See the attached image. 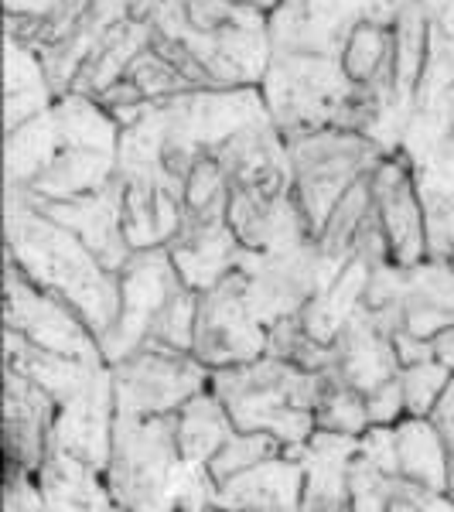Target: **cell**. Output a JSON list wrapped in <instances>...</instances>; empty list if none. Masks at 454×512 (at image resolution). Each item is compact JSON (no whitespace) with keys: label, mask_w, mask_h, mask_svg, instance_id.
Segmentation results:
<instances>
[{"label":"cell","mask_w":454,"mask_h":512,"mask_svg":"<svg viewBox=\"0 0 454 512\" xmlns=\"http://www.w3.org/2000/svg\"><path fill=\"white\" fill-rule=\"evenodd\" d=\"M229 195H233V181H229L226 168L205 154L198 158L185 175V222H216L229 216Z\"/></svg>","instance_id":"33"},{"label":"cell","mask_w":454,"mask_h":512,"mask_svg":"<svg viewBox=\"0 0 454 512\" xmlns=\"http://www.w3.org/2000/svg\"><path fill=\"white\" fill-rule=\"evenodd\" d=\"M103 475L120 509H219L209 468L178 448L175 414H117Z\"/></svg>","instance_id":"2"},{"label":"cell","mask_w":454,"mask_h":512,"mask_svg":"<svg viewBox=\"0 0 454 512\" xmlns=\"http://www.w3.org/2000/svg\"><path fill=\"white\" fill-rule=\"evenodd\" d=\"M431 420H434L437 431H441L444 444H448V451L454 454V376H451V383H448V390H444V396L437 400V407L431 410Z\"/></svg>","instance_id":"45"},{"label":"cell","mask_w":454,"mask_h":512,"mask_svg":"<svg viewBox=\"0 0 454 512\" xmlns=\"http://www.w3.org/2000/svg\"><path fill=\"white\" fill-rule=\"evenodd\" d=\"M7 260L35 280L38 287L69 301L89 328L103 338L120 315V274L82 239L38 209L21 185H7Z\"/></svg>","instance_id":"1"},{"label":"cell","mask_w":454,"mask_h":512,"mask_svg":"<svg viewBox=\"0 0 454 512\" xmlns=\"http://www.w3.org/2000/svg\"><path fill=\"white\" fill-rule=\"evenodd\" d=\"M59 403L48 390L4 362V465L38 472L52 444V427Z\"/></svg>","instance_id":"16"},{"label":"cell","mask_w":454,"mask_h":512,"mask_svg":"<svg viewBox=\"0 0 454 512\" xmlns=\"http://www.w3.org/2000/svg\"><path fill=\"white\" fill-rule=\"evenodd\" d=\"M168 253L188 287L209 291L222 277L239 270L246 246L236 236V229L229 226V219H216V222H185V229L168 243Z\"/></svg>","instance_id":"21"},{"label":"cell","mask_w":454,"mask_h":512,"mask_svg":"<svg viewBox=\"0 0 454 512\" xmlns=\"http://www.w3.org/2000/svg\"><path fill=\"white\" fill-rule=\"evenodd\" d=\"M359 454L366 461H373L376 468H383L386 475H403L400 472V451H396V424H373L366 434L359 437Z\"/></svg>","instance_id":"42"},{"label":"cell","mask_w":454,"mask_h":512,"mask_svg":"<svg viewBox=\"0 0 454 512\" xmlns=\"http://www.w3.org/2000/svg\"><path fill=\"white\" fill-rule=\"evenodd\" d=\"M175 431H178V448L185 454V461L205 468L212 461V454L229 441V434L236 431V424L209 386V390L195 393L192 400L178 410Z\"/></svg>","instance_id":"28"},{"label":"cell","mask_w":454,"mask_h":512,"mask_svg":"<svg viewBox=\"0 0 454 512\" xmlns=\"http://www.w3.org/2000/svg\"><path fill=\"white\" fill-rule=\"evenodd\" d=\"M236 4H246V7H257V11H274V7L280 4V0H236Z\"/></svg>","instance_id":"48"},{"label":"cell","mask_w":454,"mask_h":512,"mask_svg":"<svg viewBox=\"0 0 454 512\" xmlns=\"http://www.w3.org/2000/svg\"><path fill=\"white\" fill-rule=\"evenodd\" d=\"M366 308L390 332L407 328L414 335L434 338L454 325V260H427L414 267L379 263L366 287Z\"/></svg>","instance_id":"7"},{"label":"cell","mask_w":454,"mask_h":512,"mask_svg":"<svg viewBox=\"0 0 454 512\" xmlns=\"http://www.w3.org/2000/svg\"><path fill=\"white\" fill-rule=\"evenodd\" d=\"M82 0H4V21L7 38L31 41L38 35L41 24L55 21L59 14L72 11Z\"/></svg>","instance_id":"40"},{"label":"cell","mask_w":454,"mask_h":512,"mask_svg":"<svg viewBox=\"0 0 454 512\" xmlns=\"http://www.w3.org/2000/svg\"><path fill=\"white\" fill-rule=\"evenodd\" d=\"M345 260L321 250L315 236L277 250H246L239 260L243 287L257 315L274 325L280 318L301 315L304 304L342 270Z\"/></svg>","instance_id":"8"},{"label":"cell","mask_w":454,"mask_h":512,"mask_svg":"<svg viewBox=\"0 0 454 512\" xmlns=\"http://www.w3.org/2000/svg\"><path fill=\"white\" fill-rule=\"evenodd\" d=\"M431 345H434V359L444 362V366H448L451 373H454V325L444 328V332H437L431 338Z\"/></svg>","instance_id":"47"},{"label":"cell","mask_w":454,"mask_h":512,"mask_svg":"<svg viewBox=\"0 0 454 512\" xmlns=\"http://www.w3.org/2000/svg\"><path fill=\"white\" fill-rule=\"evenodd\" d=\"M117 414L158 417L178 414L195 393L212 386V369L195 352L161 342H144L123 359L110 362Z\"/></svg>","instance_id":"9"},{"label":"cell","mask_w":454,"mask_h":512,"mask_svg":"<svg viewBox=\"0 0 454 512\" xmlns=\"http://www.w3.org/2000/svg\"><path fill=\"white\" fill-rule=\"evenodd\" d=\"M4 328L28 338L38 349H52L79 359H106L99 335L69 301L38 287L18 263L4 270Z\"/></svg>","instance_id":"10"},{"label":"cell","mask_w":454,"mask_h":512,"mask_svg":"<svg viewBox=\"0 0 454 512\" xmlns=\"http://www.w3.org/2000/svg\"><path fill=\"white\" fill-rule=\"evenodd\" d=\"M332 349H335L332 366H328L325 373L356 386L359 393L376 390L379 383L400 376V369H403L400 355H396V345H393V332L366 308V304H362L349 325L338 332Z\"/></svg>","instance_id":"18"},{"label":"cell","mask_w":454,"mask_h":512,"mask_svg":"<svg viewBox=\"0 0 454 512\" xmlns=\"http://www.w3.org/2000/svg\"><path fill=\"white\" fill-rule=\"evenodd\" d=\"M195 321H198V291L188 284H181L158 311L147 342H161V345H171V349L192 352L195 349Z\"/></svg>","instance_id":"38"},{"label":"cell","mask_w":454,"mask_h":512,"mask_svg":"<svg viewBox=\"0 0 454 512\" xmlns=\"http://www.w3.org/2000/svg\"><path fill=\"white\" fill-rule=\"evenodd\" d=\"M284 451V441H277L274 434H263V431H236L229 434V441L222 444V448L212 454V461L205 468H209L212 482H216V489L226 478H233L239 472H246V468L260 465L263 458H274V454Z\"/></svg>","instance_id":"37"},{"label":"cell","mask_w":454,"mask_h":512,"mask_svg":"<svg viewBox=\"0 0 454 512\" xmlns=\"http://www.w3.org/2000/svg\"><path fill=\"white\" fill-rule=\"evenodd\" d=\"M393 345H396V355H400V366H414V362L434 359L431 338L414 335V332H407V328H396V332H393Z\"/></svg>","instance_id":"44"},{"label":"cell","mask_w":454,"mask_h":512,"mask_svg":"<svg viewBox=\"0 0 454 512\" xmlns=\"http://www.w3.org/2000/svg\"><path fill=\"white\" fill-rule=\"evenodd\" d=\"M270 325L257 315L243 287V274L233 270L216 287L198 291L195 355L209 369L236 366L267 355Z\"/></svg>","instance_id":"11"},{"label":"cell","mask_w":454,"mask_h":512,"mask_svg":"<svg viewBox=\"0 0 454 512\" xmlns=\"http://www.w3.org/2000/svg\"><path fill=\"white\" fill-rule=\"evenodd\" d=\"M154 38V21H144V18H123L120 24H113L106 31V38L99 41V48L89 55V62L82 65L79 79H76V93H103L110 89L113 82L123 79V72L130 69V62L137 59V52Z\"/></svg>","instance_id":"27"},{"label":"cell","mask_w":454,"mask_h":512,"mask_svg":"<svg viewBox=\"0 0 454 512\" xmlns=\"http://www.w3.org/2000/svg\"><path fill=\"white\" fill-rule=\"evenodd\" d=\"M315 420L325 431H338V434H352L362 437L373 427L366 410V393H359L356 386L342 383L332 373H325V386H321L318 407H315Z\"/></svg>","instance_id":"35"},{"label":"cell","mask_w":454,"mask_h":512,"mask_svg":"<svg viewBox=\"0 0 454 512\" xmlns=\"http://www.w3.org/2000/svg\"><path fill=\"white\" fill-rule=\"evenodd\" d=\"M38 482L41 495H45V509H120L106 485L103 468L55 448V444H48L45 461L38 465Z\"/></svg>","instance_id":"23"},{"label":"cell","mask_w":454,"mask_h":512,"mask_svg":"<svg viewBox=\"0 0 454 512\" xmlns=\"http://www.w3.org/2000/svg\"><path fill=\"white\" fill-rule=\"evenodd\" d=\"M123 82H130V86H134L147 103H161V99L195 93L198 89L195 82L188 79L158 45H154V38L137 52V59L130 62V69L123 72Z\"/></svg>","instance_id":"34"},{"label":"cell","mask_w":454,"mask_h":512,"mask_svg":"<svg viewBox=\"0 0 454 512\" xmlns=\"http://www.w3.org/2000/svg\"><path fill=\"white\" fill-rule=\"evenodd\" d=\"M287 158H291V192L308 219L311 236L332 216L338 198L349 192L359 178L373 175L383 164L386 151L376 137L352 127H315L284 134Z\"/></svg>","instance_id":"6"},{"label":"cell","mask_w":454,"mask_h":512,"mask_svg":"<svg viewBox=\"0 0 454 512\" xmlns=\"http://www.w3.org/2000/svg\"><path fill=\"white\" fill-rule=\"evenodd\" d=\"M181 284L185 280H181L168 246L134 250L127 267L120 270V315L110 332L99 338L106 362H117L147 342L158 311Z\"/></svg>","instance_id":"13"},{"label":"cell","mask_w":454,"mask_h":512,"mask_svg":"<svg viewBox=\"0 0 454 512\" xmlns=\"http://www.w3.org/2000/svg\"><path fill=\"white\" fill-rule=\"evenodd\" d=\"M59 99L41 55L18 38H7L4 59V127L14 130L24 120L45 113Z\"/></svg>","instance_id":"26"},{"label":"cell","mask_w":454,"mask_h":512,"mask_svg":"<svg viewBox=\"0 0 454 512\" xmlns=\"http://www.w3.org/2000/svg\"><path fill=\"white\" fill-rule=\"evenodd\" d=\"M120 171L117 151H99V147H62L41 175L28 188L35 198L45 202H65V198L93 195L106 188Z\"/></svg>","instance_id":"24"},{"label":"cell","mask_w":454,"mask_h":512,"mask_svg":"<svg viewBox=\"0 0 454 512\" xmlns=\"http://www.w3.org/2000/svg\"><path fill=\"white\" fill-rule=\"evenodd\" d=\"M396 451H400V472L448 492L451 451L431 417H403L396 424Z\"/></svg>","instance_id":"29"},{"label":"cell","mask_w":454,"mask_h":512,"mask_svg":"<svg viewBox=\"0 0 454 512\" xmlns=\"http://www.w3.org/2000/svg\"><path fill=\"white\" fill-rule=\"evenodd\" d=\"M427 62L417 86V110H427L454 86V0H424Z\"/></svg>","instance_id":"30"},{"label":"cell","mask_w":454,"mask_h":512,"mask_svg":"<svg viewBox=\"0 0 454 512\" xmlns=\"http://www.w3.org/2000/svg\"><path fill=\"white\" fill-rule=\"evenodd\" d=\"M267 355H277V359H287L294 366H304V369H318L325 373L332 366V355L335 349L328 342H321L301 325V318L291 315V318H280L270 325L267 332Z\"/></svg>","instance_id":"36"},{"label":"cell","mask_w":454,"mask_h":512,"mask_svg":"<svg viewBox=\"0 0 454 512\" xmlns=\"http://www.w3.org/2000/svg\"><path fill=\"white\" fill-rule=\"evenodd\" d=\"M373 212H376V188H373V175H366L338 198L332 216L321 226V233L315 236L321 243V250L338 256V260H349L352 246H356V236L362 233V226H366Z\"/></svg>","instance_id":"32"},{"label":"cell","mask_w":454,"mask_h":512,"mask_svg":"<svg viewBox=\"0 0 454 512\" xmlns=\"http://www.w3.org/2000/svg\"><path fill=\"white\" fill-rule=\"evenodd\" d=\"M366 410L373 424H400L407 417V396H403V383L400 376L379 383L376 390L366 393Z\"/></svg>","instance_id":"43"},{"label":"cell","mask_w":454,"mask_h":512,"mask_svg":"<svg viewBox=\"0 0 454 512\" xmlns=\"http://www.w3.org/2000/svg\"><path fill=\"white\" fill-rule=\"evenodd\" d=\"M304 468V499L301 509L342 512L352 509L349 502V468L359 454V437L338 434L318 427L308 441L287 448Z\"/></svg>","instance_id":"19"},{"label":"cell","mask_w":454,"mask_h":512,"mask_svg":"<svg viewBox=\"0 0 454 512\" xmlns=\"http://www.w3.org/2000/svg\"><path fill=\"white\" fill-rule=\"evenodd\" d=\"M151 21L195 55L216 89L260 86L274 59L270 14L236 0H161Z\"/></svg>","instance_id":"3"},{"label":"cell","mask_w":454,"mask_h":512,"mask_svg":"<svg viewBox=\"0 0 454 512\" xmlns=\"http://www.w3.org/2000/svg\"><path fill=\"white\" fill-rule=\"evenodd\" d=\"M407 0H280L270 11L274 52L338 55L349 31L366 18H400Z\"/></svg>","instance_id":"12"},{"label":"cell","mask_w":454,"mask_h":512,"mask_svg":"<svg viewBox=\"0 0 454 512\" xmlns=\"http://www.w3.org/2000/svg\"><path fill=\"white\" fill-rule=\"evenodd\" d=\"M62 151L59 123L48 106L45 113L7 130V185H31Z\"/></svg>","instance_id":"31"},{"label":"cell","mask_w":454,"mask_h":512,"mask_svg":"<svg viewBox=\"0 0 454 512\" xmlns=\"http://www.w3.org/2000/svg\"><path fill=\"white\" fill-rule=\"evenodd\" d=\"M325 373L294 366L277 355L212 369V393L229 410L239 431H263L284 441V448L308 441L318 431L315 407Z\"/></svg>","instance_id":"4"},{"label":"cell","mask_w":454,"mask_h":512,"mask_svg":"<svg viewBox=\"0 0 454 512\" xmlns=\"http://www.w3.org/2000/svg\"><path fill=\"white\" fill-rule=\"evenodd\" d=\"M414 113H424V117H431L437 127H454V86L437 99L434 106H427V110H414Z\"/></svg>","instance_id":"46"},{"label":"cell","mask_w":454,"mask_h":512,"mask_svg":"<svg viewBox=\"0 0 454 512\" xmlns=\"http://www.w3.org/2000/svg\"><path fill=\"white\" fill-rule=\"evenodd\" d=\"M376 188V209L383 233L390 239V256L400 267H414L427 260V216H424V198H420L414 168H410L407 154L390 151L383 164L373 171Z\"/></svg>","instance_id":"14"},{"label":"cell","mask_w":454,"mask_h":512,"mask_svg":"<svg viewBox=\"0 0 454 512\" xmlns=\"http://www.w3.org/2000/svg\"><path fill=\"white\" fill-rule=\"evenodd\" d=\"M369 277H373V263L359 260V256H349V260L342 263V270L304 304V311L297 315L301 325L315 338H321V342L332 345L338 332L352 321V315L366 304Z\"/></svg>","instance_id":"25"},{"label":"cell","mask_w":454,"mask_h":512,"mask_svg":"<svg viewBox=\"0 0 454 512\" xmlns=\"http://www.w3.org/2000/svg\"><path fill=\"white\" fill-rule=\"evenodd\" d=\"M448 495L454 502V454H451V465H448Z\"/></svg>","instance_id":"49"},{"label":"cell","mask_w":454,"mask_h":512,"mask_svg":"<svg viewBox=\"0 0 454 512\" xmlns=\"http://www.w3.org/2000/svg\"><path fill=\"white\" fill-rule=\"evenodd\" d=\"M304 499V468L291 451L263 458L260 465L246 468L219 485V509H267V512H294Z\"/></svg>","instance_id":"22"},{"label":"cell","mask_w":454,"mask_h":512,"mask_svg":"<svg viewBox=\"0 0 454 512\" xmlns=\"http://www.w3.org/2000/svg\"><path fill=\"white\" fill-rule=\"evenodd\" d=\"M226 219L246 250H277V246H291L311 236L294 192L267 195L253 188H233Z\"/></svg>","instance_id":"20"},{"label":"cell","mask_w":454,"mask_h":512,"mask_svg":"<svg viewBox=\"0 0 454 512\" xmlns=\"http://www.w3.org/2000/svg\"><path fill=\"white\" fill-rule=\"evenodd\" d=\"M28 192V188H24ZM31 202L38 209H45L52 219H59L62 226H69L82 243L93 250L103 267H110L113 274H120L127 267V260L134 256L127 233H123V181L120 171L117 178L106 188H99L93 195H79V198H65V202H45L28 192Z\"/></svg>","instance_id":"15"},{"label":"cell","mask_w":454,"mask_h":512,"mask_svg":"<svg viewBox=\"0 0 454 512\" xmlns=\"http://www.w3.org/2000/svg\"><path fill=\"white\" fill-rule=\"evenodd\" d=\"M4 509L24 512V509H45L38 472L18 465H4Z\"/></svg>","instance_id":"41"},{"label":"cell","mask_w":454,"mask_h":512,"mask_svg":"<svg viewBox=\"0 0 454 512\" xmlns=\"http://www.w3.org/2000/svg\"><path fill=\"white\" fill-rule=\"evenodd\" d=\"M113 420H117V393H113V369L106 366L86 390L59 403L52 444L106 472L113 444Z\"/></svg>","instance_id":"17"},{"label":"cell","mask_w":454,"mask_h":512,"mask_svg":"<svg viewBox=\"0 0 454 512\" xmlns=\"http://www.w3.org/2000/svg\"><path fill=\"white\" fill-rule=\"evenodd\" d=\"M260 93L284 134L315 127H352L373 137L376 130L373 106L349 82L335 55L274 52Z\"/></svg>","instance_id":"5"},{"label":"cell","mask_w":454,"mask_h":512,"mask_svg":"<svg viewBox=\"0 0 454 512\" xmlns=\"http://www.w3.org/2000/svg\"><path fill=\"white\" fill-rule=\"evenodd\" d=\"M451 376H454L451 369L437 359L403 366L400 383H403V396H407V417H431L437 400H441L444 390H448Z\"/></svg>","instance_id":"39"}]
</instances>
